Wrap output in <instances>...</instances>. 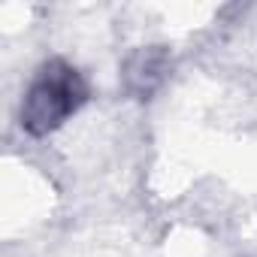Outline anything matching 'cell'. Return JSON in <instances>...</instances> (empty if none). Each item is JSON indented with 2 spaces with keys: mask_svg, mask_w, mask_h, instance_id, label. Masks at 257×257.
I'll use <instances>...</instances> for the list:
<instances>
[{
  "mask_svg": "<svg viewBox=\"0 0 257 257\" xmlns=\"http://www.w3.org/2000/svg\"><path fill=\"white\" fill-rule=\"evenodd\" d=\"M167 70H170V61H167V55L161 49H143V52H137L131 61H127L124 82H127V88H131L134 94L149 97L164 82Z\"/></svg>",
  "mask_w": 257,
  "mask_h": 257,
  "instance_id": "2",
  "label": "cell"
},
{
  "mask_svg": "<svg viewBox=\"0 0 257 257\" xmlns=\"http://www.w3.org/2000/svg\"><path fill=\"white\" fill-rule=\"evenodd\" d=\"M85 103H88L85 76L73 64L52 58L34 73V79L22 97L19 118L31 137H49L70 115H76Z\"/></svg>",
  "mask_w": 257,
  "mask_h": 257,
  "instance_id": "1",
  "label": "cell"
}]
</instances>
